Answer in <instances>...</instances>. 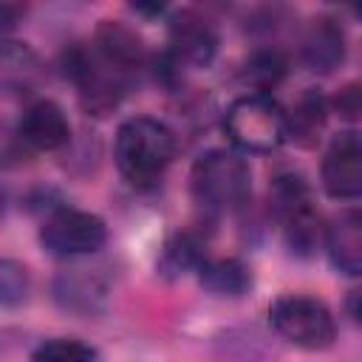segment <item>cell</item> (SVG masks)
<instances>
[{
	"label": "cell",
	"instance_id": "6da1fadb",
	"mask_svg": "<svg viewBox=\"0 0 362 362\" xmlns=\"http://www.w3.org/2000/svg\"><path fill=\"white\" fill-rule=\"evenodd\" d=\"M113 156L119 173L133 187H153L175 156V136L164 122L136 116L119 124Z\"/></svg>",
	"mask_w": 362,
	"mask_h": 362
},
{
	"label": "cell",
	"instance_id": "7a4b0ae2",
	"mask_svg": "<svg viewBox=\"0 0 362 362\" xmlns=\"http://www.w3.org/2000/svg\"><path fill=\"white\" fill-rule=\"evenodd\" d=\"M189 189L195 204L209 215L238 212L252 195L249 167L232 150H209L192 164Z\"/></svg>",
	"mask_w": 362,
	"mask_h": 362
},
{
	"label": "cell",
	"instance_id": "3957f363",
	"mask_svg": "<svg viewBox=\"0 0 362 362\" xmlns=\"http://www.w3.org/2000/svg\"><path fill=\"white\" fill-rule=\"evenodd\" d=\"M226 136L246 153H272L288 139L283 107L269 93H246L235 99L223 116Z\"/></svg>",
	"mask_w": 362,
	"mask_h": 362
},
{
	"label": "cell",
	"instance_id": "277c9868",
	"mask_svg": "<svg viewBox=\"0 0 362 362\" xmlns=\"http://www.w3.org/2000/svg\"><path fill=\"white\" fill-rule=\"evenodd\" d=\"M62 71L79 88L82 107L93 116H107L124 90V74L107 65L96 48L74 42L62 51Z\"/></svg>",
	"mask_w": 362,
	"mask_h": 362
},
{
	"label": "cell",
	"instance_id": "5b68a950",
	"mask_svg": "<svg viewBox=\"0 0 362 362\" xmlns=\"http://www.w3.org/2000/svg\"><path fill=\"white\" fill-rule=\"evenodd\" d=\"M269 206H272L274 218L280 221L283 238L291 252L308 255L311 249H317L320 235L325 238V229L320 226V215L311 206L308 187L303 184L300 175H294V173L277 175L269 187Z\"/></svg>",
	"mask_w": 362,
	"mask_h": 362
},
{
	"label": "cell",
	"instance_id": "8992f818",
	"mask_svg": "<svg viewBox=\"0 0 362 362\" xmlns=\"http://www.w3.org/2000/svg\"><path fill=\"white\" fill-rule=\"evenodd\" d=\"M269 322L286 342L305 351H322L337 337V325L328 305L305 294L277 297L269 305Z\"/></svg>",
	"mask_w": 362,
	"mask_h": 362
},
{
	"label": "cell",
	"instance_id": "52a82bcc",
	"mask_svg": "<svg viewBox=\"0 0 362 362\" xmlns=\"http://www.w3.org/2000/svg\"><path fill=\"white\" fill-rule=\"evenodd\" d=\"M107 240V226L99 215L85 212V209H71L62 206L51 212L42 226H40V243L48 255L57 257H76V255H90L102 249Z\"/></svg>",
	"mask_w": 362,
	"mask_h": 362
},
{
	"label": "cell",
	"instance_id": "ba28073f",
	"mask_svg": "<svg viewBox=\"0 0 362 362\" xmlns=\"http://www.w3.org/2000/svg\"><path fill=\"white\" fill-rule=\"evenodd\" d=\"M320 175L331 198L339 201L362 198V136L354 130L334 136L322 156Z\"/></svg>",
	"mask_w": 362,
	"mask_h": 362
},
{
	"label": "cell",
	"instance_id": "9c48e42d",
	"mask_svg": "<svg viewBox=\"0 0 362 362\" xmlns=\"http://www.w3.org/2000/svg\"><path fill=\"white\" fill-rule=\"evenodd\" d=\"M71 136V124L62 113V107L51 99H40L34 105H28L17 122V139L20 144L31 147V150H57L68 141Z\"/></svg>",
	"mask_w": 362,
	"mask_h": 362
},
{
	"label": "cell",
	"instance_id": "30bf717a",
	"mask_svg": "<svg viewBox=\"0 0 362 362\" xmlns=\"http://www.w3.org/2000/svg\"><path fill=\"white\" fill-rule=\"evenodd\" d=\"M170 45L175 62H189V65H209L218 48V34L195 11H181L170 23Z\"/></svg>",
	"mask_w": 362,
	"mask_h": 362
},
{
	"label": "cell",
	"instance_id": "8fae6325",
	"mask_svg": "<svg viewBox=\"0 0 362 362\" xmlns=\"http://www.w3.org/2000/svg\"><path fill=\"white\" fill-rule=\"evenodd\" d=\"M325 252L337 272L362 274V209H345L325 226Z\"/></svg>",
	"mask_w": 362,
	"mask_h": 362
},
{
	"label": "cell",
	"instance_id": "7c38bea8",
	"mask_svg": "<svg viewBox=\"0 0 362 362\" xmlns=\"http://www.w3.org/2000/svg\"><path fill=\"white\" fill-rule=\"evenodd\" d=\"M93 42H96L93 48L99 51V57L107 65H113L119 74H124V76L144 62V42H141V37L133 28H127L124 23H119V20H102L96 25Z\"/></svg>",
	"mask_w": 362,
	"mask_h": 362
},
{
	"label": "cell",
	"instance_id": "4fadbf2b",
	"mask_svg": "<svg viewBox=\"0 0 362 362\" xmlns=\"http://www.w3.org/2000/svg\"><path fill=\"white\" fill-rule=\"evenodd\" d=\"M303 62L317 74H331L345 59L342 28L331 17H314L303 34Z\"/></svg>",
	"mask_w": 362,
	"mask_h": 362
},
{
	"label": "cell",
	"instance_id": "5bb4252c",
	"mask_svg": "<svg viewBox=\"0 0 362 362\" xmlns=\"http://www.w3.org/2000/svg\"><path fill=\"white\" fill-rule=\"evenodd\" d=\"M325 113H328V102L320 90L308 88L305 93H300V99L294 102L291 113H286V122H288V136L303 144V147H311L322 127H325Z\"/></svg>",
	"mask_w": 362,
	"mask_h": 362
},
{
	"label": "cell",
	"instance_id": "9a60e30c",
	"mask_svg": "<svg viewBox=\"0 0 362 362\" xmlns=\"http://www.w3.org/2000/svg\"><path fill=\"white\" fill-rule=\"evenodd\" d=\"M198 280L206 291L221 294V297H240L252 286V277H249L246 266L235 257L204 260L201 269H198Z\"/></svg>",
	"mask_w": 362,
	"mask_h": 362
},
{
	"label": "cell",
	"instance_id": "2e32d148",
	"mask_svg": "<svg viewBox=\"0 0 362 362\" xmlns=\"http://www.w3.org/2000/svg\"><path fill=\"white\" fill-rule=\"evenodd\" d=\"M286 71H288V59H286L283 51H277V48H260V51H255L246 59L243 79L252 88H257V93H263V90L277 88L283 82Z\"/></svg>",
	"mask_w": 362,
	"mask_h": 362
},
{
	"label": "cell",
	"instance_id": "e0dca14e",
	"mask_svg": "<svg viewBox=\"0 0 362 362\" xmlns=\"http://www.w3.org/2000/svg\"><path fill=\"white\" fill-rule=\"evenodd\" d=\"M204 257H201V243L192 238V235H175L164 252H161V272L170 274V277H178L189 269H201Z\"/></svg>",
	"mask_w": 362,
	"mask_h": 362
},
{
	"label": "cell",
	"instance_id": "ac0fdd59",
	"mask_svg": "<svg viewBox=\"0 0 362 362\" xmlns=\"http://www.w3.org/2000/svg\"><path fill=\"white\" fill-rule=\"evenodd\" d=\"M31 362H96V351L79 339H45L31 351Z\"/></svg>",
	"mask_w": 362,
	"mask_h": 362
},
{
	"label": "cell",
	"instance_id": "d6986e66",
	"mask_svg": "<svg viewBox=\"0 0 362 362\" xmlns=\"http://www.w3.org/2000/svg\"><path fill=\"white\" fill-rule=\"evenodd\" d=\"M25 291H28V277H25V269L14 260H3L0 263V300L6 308L17 305L25 300Z\"/></svg>",
	"mask_w": 362,
	"mask_h": 362
},
{
	"label": "cell",
	"instance_id": "ffe728a7",
	"mask_svg": "<svg viewBox=\"0 0 362 362\" xmlns=\"http://www.w3.org/2000/svg\"><path fill=\"white\" fill-rule=\"evenodd\" d=\"M334 110L342 119H362V82H348L334 96Z\"/></svg>",
	"mask_w": 362,
	"mask_h": 362
},
{
	"label": "cell",
	"instance_id": "44dd1931",
	"mask_svg": "<svg viewBox=\"0 0 362 362\" xmlns=\"http://www.w3.org/2000/svg\"><path fill=\"white\" fill-rule=\"evenodd\" d=\"M348 314H351L356 322H362V294H351V297H348Z\"/></svg>",
	"mask_w": 362,
	"mask_h": 362
}]
</instances>
